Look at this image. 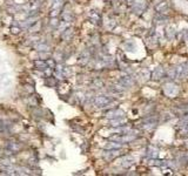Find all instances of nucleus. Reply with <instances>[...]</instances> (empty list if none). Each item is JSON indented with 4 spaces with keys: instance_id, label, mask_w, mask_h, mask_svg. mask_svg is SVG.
Returning <instances> with one entry per match:
<instances>
[{
    "instance_id": "f257e3e1",
    "label": "nucleus",
    "mask_w": 188,
    "mask_h": 176,
    "mask_svg": "<svg viewBox=\"0 0 188 176\" xmlns=\"http://www.w3.org/2000/svg\"><path fill=\"white\" fill-rule=\"evenodd\" d=\"M34 66L38 69H46L47 68V62L46 61H42V60H37L34 61Z\"/></svg>"
},
{
    "instance_id": "f03ea898",
    "label": "nucleus",
    "mask_w": 188,
    "mask_h": 176,
    "mask_svg": "<svg viewBox=\"0 0 188 176\" xmlns=\"http://www.w3.org/2000/svg\"><path fill=\"white\" fill-rule=\"evenodd\" d=\"M34 47H35V49H38L40 52H46V51L49 49V46L46 45V43H39V45H35Z\"/></svg>"
},
{
    "instance_id": "7ed1b4c3",
    "label": "nucleus",
    "mask_w": 188,
    "mask_h": 176,
    "mask_svg": "<svg viewBox=\"0 0 188 176\" xmlns=\"http://www.w3.org/2000/svg\"><path fill=\"white\" fill-rule=\"evenodd\" d=\"M8 149L12 150V152H16V150H19V149H20V146L19 144H15V143H12V144L8 146Z\"/></svg>"
}]
</instances>
